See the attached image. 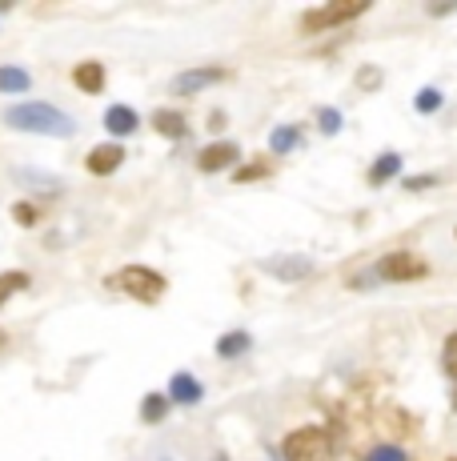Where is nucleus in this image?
<instances>
[{"label":"nucleus","mask_w":457,"mask_h":461,"mask_svg":"<svg viewBox=\"0 0 457 461\" xmlns=\"http://www.w3.org/2000/svg\"><path fill=\"white\" fill-rule=\"evenodd\" d=\"M37 217H40V209L29 205V201H16V205H13V221H16V225H37Z\"/></svg>","instance_id":"393cba45"},{"label":"nucleus","mask_w":457,"mask_h":461,"mask_svg":"<svg viewBox=\"0 0 457 461\" xmlns=\"http://www.w3.org/2000/svg\"><path fill=\"white\" fill-rule=\"evenodd\" d=\"M109 289L140 301V305H157L165 297V289H169V281L157 269H148V265H125V269H117L109 277Z\"/></svg>","instance_id":"f03ea898"},{"label":"nucleus","mask_w":457,"mask_h":461,"mask_svg":"<svg viewBox=\"0 0 457 461\" xmlns=\"http://www.w3.org/2000/svg\"><path fill=\"white\" fill-rule=\"evenodd\" d=\"M73 85L81 88V93H101L104 88V65L101 60H81V65L73 68Z\"/></svg>","instance_id":"f8f14e48"},{"label":"nucleus","mask_w":457,"mask_h":461,"mask_svg":"<svg viewBox=\"0 0 457 461\" xmlns=\"http://www.w3.org/2000/svg\"><path fill=\"white\" fill-rule=\"evenodd\" d=\"M165 397H169L173 405H197L201 397H205V385H201L193 374H184V369H181V374L169 377V393H165Z\"/></svg>","instance_id":"9d476101"},{"label":"nucleus","mask_w":457,"mask_h":461,"mask_svg":"<svg viewBox=\"0 0 457 461\" xmlns=\"http://www.w3.org/2000/svg\"><path fill=\"white\" fill-rule=\"evenodd\" d=\"M249 345H253V337L245 330H228V333L217 337V357L233 361V357H241V353H249Z\"/></svg>","instance_id":"4468645a"},{"label":"nucleus","mask_w":457,"mask_h":461,"mask_svg":"<svg viewBox=\"0 0 457 461\" xmlns=\"http://www.w3.org/2000/svg\"><path fill=\"white\" fill-rule=\"evenodd\" d=\"M121 165H125V145H117V140L96 145V149H89V157H85V168H89L93 176H109V173H117Z\"/></svg>","instance_id":"1a4fd4ad"},{"label":"nucleus","mask_w":457,"mask_h":461,"mask_svg":"<svg viewBox=\"0 0 457 461\" xmlns=\"http://www.w3.org/2000/svg\"><path fill=\"white\" fill-rule=\"evenodd\" d=\"M0 345H4V333H0Z\"/></svg>","instance_id":"cd10ccee"},{"label":"nucleus","mask_w":457,"mask_h":461,"mask_svg":"<svg viewBox=\"0 0 457 461\" xmlns=\"http://www.w3.org/2000/svg\"><path fill=\"white\" fill-rule=\"evenodd\" d=\"M362 13H369V0H329L321 8H309L301 16V32H329L337 24H349L357 21Z\"/></svg>","instance_id":"20e7f679"},{"label":"nucleus","mask_w":457,"mask_h":461,"mask_svg":"<svg viewBox=\"0 0 457 461\" xmlns=\"http://www.w3.org/2000/svg\"><path fill=\"white\" fill-rule=\"evenodd\" d=\"M398 173H401V157L398 153H381L373 161V168H369V185H390Z\"/></svg>","instance_id":"f3484780"},{"label":"nucleus","mask_w":457,"mask_h":461,"mask_svg":"<svg viewBox=\"0 0 457 461\" xmlns=\"http://www.w3.org/2000/svg\"><path fill=\"white\" fill-rule=\"evenodd\" d=\"M377 281H421L429 273V265H426V257H417V253H385L381 261H377Z\"/></svg>","instance_id":"39448f33"},{"label":"nucleus","mask_w":457,"mask_h":461,"mask_svg":"<svg viewBox=\"0 0 457 461\" xmlns=\"http://www.w3.org/2000/svg\"><path fill=\"white\" fill-rule=\"evenodd\" d=\"M29 285H32V277H29L24 269H8V273H0V309H4L8 301L21 294V289H29Z\"/></svg>","instance_id":"dca6fc26"},{"label":"nucleus","mask_w":457,"mask_h":461,"mask_svg":"<svg viewBox=\"0 0 457 461\" xmlns=\"http://www.w3.org/2000/svg\"><path fill=\"white\" fill-rule=\"evenodd\" d=\"M357 88H365V93H373V88H381V68H373V65L357 68Z\"/></svg>","instance_id":"a878e982"},{"label":"nucleus","mask_w":457,"mask_h":461,"mask_svg":"<svg viewBox=\"0 0 457 461\" xmlns=\"http://www.w3.org/2000/svg\"><path fill=\"white\" fill-rule=\"evenodd\" d=\"M269 173H273V168H269V161H253V165H241V168H237V181H261V176H269Z\"/></svg>","instance_id":"b1692460"},{"label":"nucleus","mask_w":457,"mask_h":461,"mask_svg":"<svg viewBox=\"0 0 457 461\" xmlns=\"http://www.w3.org/2000/svg\"><path fill=\"white\" fill-rule=\"evenodd\" d=\"M104 129H109L112 137H133L140 129L137 109H129V104H109V109H104Z\"/></svg>","instance_id":"9b49d317"},{"label":"nucleus","mask_w":457,"mask_h":461,"mask_svg":"<svg viewBox=\"0 0 457 461\" xmlns=\"http://www.w3.org/2000/svg\"><path fill=\"white\" fill-rule=\"evenodd\" d=\"M4 125L16 129V132H37V137H73L76 132V121L49 101L13 104V109H4Z\"/></svg>","instance_id":"f257e3e1"},{"label":"nucleus","mask_w":457,"mask_h":461,"mask_svg":"<svg viewBox=\"0 0 457 461\" xmlns=\"http://www.w3.org/2000/svg\"><path fill=\"white\" fill-rule=\"evenodd\" d=\"M297 145H301V129H297V125H281V129H273V132H269V149H273L277 157L293 153Z\"/></svg>","instance_id":"a211bd4d"},{"label":"nucleus","mask_w":457,"mask_h":461,"mask_svg":"<svg viewBox=\"0 0 457 461\" xmlns=\"http://www.w3.org/2000/svg\"><path fill=\"white\" fill-rule=\"evenodd\" d=\"M29 88H32L29 68H21V65H0V93L16 96V93H29Z\"/></svg>","instance_id":"2eb2a0df"},{"label":"nucleus","mask_w":457,"mask_h":461,"mask_svg":"<svg viewBox=\"0 0 457 461\" xmlns=\"http://www.w3.org/2000/svg\"><path fill=\"white\" fill-rule=\"evenodd\" d=\"M261 269L269 273V277L277 281H301L313 273V261L309 257H297V253H281V257H269V261H261Z\"/></svg>","instance_id":"0eeeda50"},{"label":"nucleus","mask_w":457,"mask_h":461,"mask_svg":"<svg viewBox=\"0 0 457 461\" xmlns=\"http://www.w3.org/2000/svg\"><path fill=\"white\" fill-rule=\"evenodd\" d=\"M442 369H445V377L453 381V397H450V405L457 410V330L445 337V349H442Z\"/></svg>","instance_id":"aec40b11"},{"label":"nucleus","mask_w":457,"mask_h":461,"mask_svg":"<svg viewBox=\"0 0 457 461\" xmlns=\"http://www.w3.org/2000/svg\"><path fill=\"white\" fill-rule=\"evenodd\" d=\"M153 129L161 132V137H169V140H181L184 132H189V121H184L177 109H157L153 113Z\"/></svg>","instance_id":"ddd939ff"},{"label":"nucleus","mask_w":457,"mask_h":461,"mask_svg":"<svg viewBox=\"0 0 457 461\" xmlns=\"http://www.w3.org/2000/svg\"><path fill=\"white\" fill-rule=\"evenodd\" d=\"M318 129L325 132V137H337V132H341V113L329 109V104H325V109H318Z\"/></svg>","instance_id":"4be33fe9"},{"label":"nucleus","mask_w":457,"mask_h":461,"mask_svg":"<svg viewBox=\"0 0 457 461\" xmlns=\"http://www.w3.org/2000/svg\"><path fill=\"white\" fill-rule=\"evenodd\" d=\"M233 161H241V149L233 145V140H213V145H205L197 153V168L201 173H221Z\"/></svg>","instance_id":"6e6552de"},{"label":"nucleus","mask_w":457,"mask_h":461,"mask_svg":"<svg viewBox=\"0 0 457 461\" xmlns=\"http://www.w3.org/2000/svg\"><path fill=\"white\" fill-rule=\"evenodd\" d=\"M429 185H437V176H434V173H421V176H409L406 189H409V193H417V189H429Z\"/></svg>","instance_id":"bb28decb"},{"label":"nucleus","mask_w":457,"mask_h":461,"mask_svg":"<svg viewBox=\"0 0 457 461\" xmlns=\"http://www.w3.org/2000/svg\"><path fill=\"white\" fill-rule=\"evenodd\" d=\"M362 461H409V457H406V449L401 446H373Z\"/></svg>","instance_id":"5701e85b"},{"label":"nucleus","mask_w":457,"mask_h":461,"mask_svg":"<svg viewBox=\"0 0 457 461\" xmlns=\"http://www.w3.org/2000/svg\"><path fill=\"white\" fill-rule=\"evenodd\" d=\"M281 461H333V438L321 425H305V429H293L281 446Z\"/></svg>","instance_id":"7ed1b4c3"},{"label":"nucleus","mask_w":457,"mask_h":461,"mask_svg":"<svg viewBox=\"0 0 457 461\" xmlns=\"http://www.w3.org/2000/svg\"><path fill=\"white\" fill-rule=\"evenodd\" d=\"M169 397L165 393H145V402H140V421H148V425H157V421H165V413H169Z\"/></svg>","instance_id":"6ab92c4d"},{"label":"nucleus","mask_w":457,"mask_h":461,"mask_svg":"<svg viewBox=\"0 0 457 461\" xmlns=\"http://www.w3.org/2000/svg\"><path fill=\"white\" fill-rule=\"evenodd\" d=\"M225 77H228V68H221V65H201V68H184V73H177L169 88L177 96H197V93H205L209 85H221Z\"/></svg>","instance_id":"423d86ee"},{"label":"nucleus","mask_w":457,"mask_h":461,"mask_svg":"<svg viewBox=\"0 0 457 461\" xmlns=\"http://www.w3.org/2000/svg\"><path fill=\"white\" fill-rule=\"evenodd\" d=\"M445 104V96H442V88H417V96H413V109L417 113H437Z\"/></svg>","instance_id":"412c9836"}]
</instances>
